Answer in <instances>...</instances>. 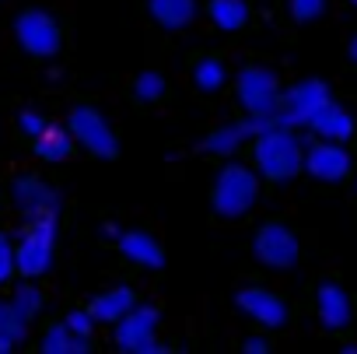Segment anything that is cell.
<instances>
[{
  "instance_id": "f1b7e54d",
  "label": "cell",
  "mask_w": 357,
  "mask_h": 354,
  "mask_svg": "<svg viewBox=\"0 0 357 354\" xmlns=\"http://www.w3.org/2000/svg\"><path fill=\"white\" fill-rule=\"evenodd\" d=\"M74 333H81V337H91V330H95V316H91V309H74V312H67V319H63Z\"/></svg>"
},
{
  "instance_id": "1f68e13d",
  "label": "cell",
  "mask_w": 357,
  "mask_h": 354,
  "mask_svg": "<svg viewBox=\"0 0 357 354\" xmlns=\"http://www.w3.org/2000/svg\"><path fill=\"white\" fill-rule=\"evenodd\" d=\"M4 239H8V235H4V232H0V242H4Z\"/></svg>"
},
{
  "instance_id": "5b68a950",
  "label": "cell",
  "mask_w": 357,
  "mask_h": 354,
  "mask_svg": "<svg viewBox=\"0 0 357 354\" xmlns=\"http://www.w3.org/2000/svg\"><path fill=\"white\" fill-rule=\"evenodd\" d=\"M329 102H333V98H329V88H326L319 78H305V81H298L294 88L284 91L277 123H280V126H291V130L312 126V119H315Z\"/></svg>"
},
{
  "instance_id": "e0dca14e",
  "label": "cell",
  "mask_w": 357,
  "mask_h": 354,
  "mask_svg": "<svg viewBox=\"0 0 357 354\" xmlns=\"http://www.w3.org/2000/svg\"><path fill=\"white\" fill-rule=\"evenodd\" d=\"M315 137H322V140H350V133H354V116L343 109V105H336V102H329L315 119H312V126H308Z\"/></svg>"
},
{
  "instance_id": "ffe728a7",
  "label": "cell",
  "mask_w": 357,
  "mask_h": 354,
  "mask_svg": "<svg viewBox=\"0 0 357 354\" xmlns=\"http://www.w3.org/2000/svg\"><path fill=\"white\" fill-rule=\"evenodd\" d=\"M88 347H91V340L81 337V333H74L67 323H53L39 337V351L43 354H84Z\"/></svg>"
},
{
  "instance_id": "4dcf8cb0",
  "label": "cell",
  "mask_w": 357,
  "mask_h": 354,
  "mask_svg": "<svg viewBox=\"0 0 357 354\" xmlns=\"http://www.w3.org/2000/svg\"><path fill=\"white\" fill-rule=\"evenodd\" d=\"M347 57H350V60H354V64H357V36H354V39H350V46H347Z\"/></svg>"
},
{
  "instance_id": "cb8c5ba5",
  "label": "cell",
  "mask_w": 357,
  "mask_h": 354,
  "mask_svg": "<svg viewBox=\"0 0 357 354\" xmlns=\"http://www.w3.org/2000/svg\"><path fill=\"white\" fill-rule=\"evenodd\" d=\"M193 81H197L200 91H218V88L228 84V71H225V64L218 57H204L193 67Z\"/></svg>"
},
{
  "instance_id": "d4e9b609",
  "label": "cell",
  "mask_w": 357,
  "mask_h": 354,
  "mask_svg": "<svg viewBox=\"0 0 357 354\" xmlns=\"http://www.w3.org/2000/svg\"><path fill=\"white\" fill-rule=\"evenodd\" d=\"M133 95H137L140 102H158V98H165V78H161L158 71H144V74H137V81H133Z\"/></svg>"
},
{
  "instance_id": "8992f818",
  "label": "cell",
  "mask_w": 357,
  "mask_h": 354,
  "mask_svg": "<svg viewBox=\"0 0 357 354\" xmlns=\"http://www.w3.org/2000/svg\"><path fill=\"white\" fill-rule=\"evenodd\" d=\"M158 309L154 305H133L116 323V347L126 354H161L165 344L158 340Z\"/></svg>"
},
{
  "instance_id": "9a60e30c",
  "label": "cell",
  "mask_w": 357,
  "mask_h": 354,
  "mask_svg": "<svg viewBox=\"0 0 357 354\" xmlns=\"http://www.w3.org/2000/svg\"><path fill=\"white\" fill-rule=\"evenodd\" d=\"M116 249L137 263V267H147V270H161L165 267V249L158 246V239L151 232H140V228H126L116 235Z\"/></svg>"
},
{
  "instance_id": "3957f363",
  "label": "cell",
  "mask_w": 357,
  "mask_h": 354,
  "mask_svg": "<svg viewBox=\"0 0 357 354\" xmlns=\"http://www.w3.org/2000/svg\"><path fill=\"white\" fill-rule=\"evenodd\" d=\"M235 98H238L245 116L277 119L284 91H280V81H277V74L270 67H245L235 78Z\"/></svg>"
},
{
  "instance_id": "30bf717a",
  "label": "cell",
  "mask_w": 357,
  "mask_h": 354,
  "mask_svg": "<svg viewBox=\"0 0 357 354\" xmlns=\"http://www.w3.org/2000/svg\"><path fill=\"white\" fill-rule=\"evenodd\" d=\"M11 200H15V207L25 221L60 218V193L50 183H43L39 175H18L15 186H11Z\"/></svg>"
},
{
  "instance_id": "603a6c76",
  "label": "cell",
  "mask_w": 357,
  "mask_h": 354,
  "mask_svg": "<svg viewBox=\"0 0 357 354\" xmlns=\"http://www.w3.org/2000/svg\"><path fill=\"white\" fill-rule=\"evenodd\" d=\"M11 305L32 323V319H39V312L46 309V295H43V288L36 284V277H25V281H18L15 288H11Z\"/></svg>"
},
{
  "instance_id": "d6986e66",
  "label": "cell",
  "mask_w": 357,
  "mask_h": 354,
  "mask_svg": "<svg viewBox=\"0 0 357 354\" xmlns=\"http://www.w3.org/2000/svg\"><path fill=\"white\" fill-rule=\"evenodd\" d=\"M147 11L161 29H186L197 18V0H147Z\"/></svg>"
},
{
  "instance_id": "4fadbf2b",
  "label": "cell",
  "mask_w": 357,
  "mask_h": 354,
  "mask_svg": "<svg viewBox=\"0 0 357 354\" xmlns=\"http://www.w3.org/2000/svg\"><path fill=\"white\" fill-rule=\"evenodd\" d=\"M235 305H238L252 323H259V326H266V330H280V326L287 323V305H284V298H277V295L266 291V288H242V291L235 295Z\"/></svg>"
},
{
  "instance_id": "2e32d148",
  "label": "cell",
  "mask_w": 357,
  "mask_h": 354,
  "mask_svg": "<svg viewBox=\"0 0 357 354\" xmlns=\"http://www.w3.org/2000/svg\"><path fill=\"white\" fill-rule=\"evenodd\" d=\"M137 305V295L130 291V288H109V291H102V295H95L91 302H88V309H91V316L98 319V323H119L130 309Z\"/></svg>"
},
{
  "instance_id": "484cf974",
  "label": "cell",
  "mask_w": 357,
  "mask_h": 354,
  "mask_svg": "<svg viewBox=\"0 0 357 354\" xmlns=\"http://www.w3.org/2000/svg\"><path fill=\"white\" fill-rule=\"evenodd\" d=\"M287 8H291V18L305 25V22L322 18V11H326V0H287Z\"/></svg>"
},
{
  "instance_id": "9c48e42d",
  "label": "cell",
  "mask_w": 357,
  "mask_h": 354,
  "mask_svg": "<svg viewBox=\"0 0 357 354\" xmlns=\"http://www.w3.org/2000/svg\"><path fill=\"white\" fill-rule=\"evenodd\" d=\"M252 253H256V260H259L263 267H270V270H291V267L298 263V256H301V246H298V235H294L287 225L266 221V225H259L256 235H252Z\"/></svg>"
},
{
  "instance_id": "52a82bcc",
  "label": "cell",
  "mask_w": 357,
  "mask_h": 354,
  "mask_svg": "<svg viewBox=\"0 0 357 354\" xmlns=\"http://www.w3.org/2000/svg\"><path fill=\"white\" fill-rule=\"evenodd\" d=\"M15 39L18 46L29 53V57H39V60H50L60 53V22L50 15V11H39V8H29L18 15L15 22Z\"/></svg>"
},
{
  "instance_id": "6da1fadb",
  "label": "cell",
  "mask_w": 357,
  "mask_h": 354,
  "mask_svg": "<svg viewBox=\"0 0 357 354\" xmlns=\"http://www.w3.org/2000/svg\"><path fill=\"white\" fill-rule=\"evenodd\" d=\"M252 168L270 183H287L305 172V144L291 126L273 123L252 137Z\"/></svg>"
},
{
  "instance_id": "7c38bea8",
  "label": "cell",
  "mask_w": 357,
  "mask_h": 354,
  "mask_svg": "<svg viewBox=\"0 0 357 354\" xmlns=\"http://www.w3.org/2000/svg\"><path fill=\"white\" fill-rule=\"evenodd\" d=\"M273 123H277V119H266V116H245L242 123L218 126V130H211V133L204 137L200 151H204V154H235L249 137L263 133V130H266V126H273Z\"/></svg>"
},
{
  "instance_id": "83f0119b",
  "label": "cell",
  "mask_w": 357,
  "mask_h": 354,
  "mask_svg": "<svg viewBox=\"0 0 357 354\" xmlns=\"http://www.w3.org/2000/svg\"><path fill=\"white\" fill-rule=\"evenodd\" d=\"M46 126H50V119H46L43 112H36V109H22V112H18V130H22L25 137H39Z\"/></svg>"
},
{
  "instance_id": "ac0fdd59",
  "label": "cell",
  "mask_w": 357,
  "mask_h": 354,
  "mask_svg": "<svg viewBox=\"0 0 357 354\" xmlns=\"http://www.w3.org/2000/svg\"><path fill=\"white\" fill-rule=\"evenodd\" d=\"M74 133H70V126H56V123H50L39 137H32V147H36V154L43 158V161H67L70 158V151H74Z\"/></svg>"
},
{
  "instance_id": "5bb4252c",
  "label": "cell",
  "mask_w": 357,
  "mask_h": 354,
  "mask_svg": "<svg viewBox=\"0 0 357 354\" xmlns=\"http://www.w3.org/2000/svg\"><path fill=\"white\" fill-rule=\"evenodd\" d=\"M315 312H319V323L329 333H340V330H347L354 323V302L333 281H322L319 284V291H315Z\"/></svg>"
},
{
  "instance_id": "4316f807",
  "label": "cell",
  "mask_w": 357,
  "mask_h": 354,
  "mask_svg": "<svg viewBox=\"0 0 357 354\" xmlns=\"http://www.w3.org/2000/svg\"><path fill=\"white\" fill-rule=\"evenodd\" d=\"M15 274H18V256H15L11 239H4V242H0V288L11 284V277H15Z\"/></svg>"
},
{
  "instance_id": "d6a6232c",
  "label": "cell",
  "mask_w": 357,
  "mask_h": 354,
  "mask_svg": "<svg viewBox=\"0 0 357 354\" xmlns=\"http://www.w3.org/2000/svg\"><path fill=\"white\" fill-rule=\"evenodd\" d=\"M350 4H354V8H357V0H350Z\"/></svg>"
},
{
  "instance_id": "277c9868",
  "label": "cell",
  "mask_w": 357,
  "mask_h": 354,
  "mask_svg": "<svg viewBox=\"0 0 357 354\" xmlns=\"http://www.w3.org/2000/svg\"><path fill=\"white\" fill-rule=\"evenodd\" d=\"M53 253H56V218L25 221V228L15 242L18 274L22 277H43L53 267Z\"/></svg>"
},
{
  "instance_id": "f546056e",
  "label": "cell",
  "mask_w": 357,
  "mask_h": 354,
  "mask_svg": "<svg viewBox=\"0 0 357 354\" xmlns=\"http://www.w3.org/2000/svg\"><path fill=\"white\" fill-rule=\"evenodd\" d=\"M266 351H270L266 340H259V337L256 340H245V354H266Z\"/></svg>"
},
{
  "instance_id": "ba28073f",
  "label": "cell",
  "mask_w": 357,
  "mask_h": 354,
  "mask_svg": "<svg viewBox=\"0 0 357 354\" xmlns=\"http://www.w3.org/2000/svg\"><path fill=\"white\" fill-rule=\"evenodd\" d=\"M67 126L74 133V140L95 154V158H116L119 154V140H116V130L109 126V119L95 109V105H74L70 116H67Z\"/></svg>"
},
{
  "instance_id": "44dd1931",
  "label": "cell",
  "mask_w": 357,
  "mask_h": 354,
  "mask_svg": "<svg viewBox=\"0 0 357 354\" xmlns=\"http://www.w3.org/2000/svg\"><path fill=\"white\" fill-rule=\"evenodd\" d=\"M25 337H29V319L11 305V298H0V354L18 351Z\"/></svg>"
},
{
  "instance_id": "8fae6325",
  "label": "cell",
  "mask_w": 357,
  "mask_h": 354,
  "mask_svg": "<svg viewBox=\"0 0 357 354\" xmlns=\"http://www.w3.org/2000/svg\"><path fill=\"white\" fill-rule=\"evenodd\" d=\"M350 168H354L350 151L340 140H322L319 137L315 144L305 147V172L319 183H340V179L350 175Z\"/></svg>"
},
{
  "instance_id": "7a4b0ae2",
  "label": "cell",
  "mask_w": 357,
  "mask_h": 354,
  "mask_svg": "<svg viewBox=\"0 0 357 354\" xmlns=\"http://www.w3.org/2000/svg\"><path fill=\"white\" fill-rule=\"evenodd\" d=\"M259 179L263 175L242 161H228L221 165V172L214 175V190H211V207L221 218H242L252 211L256 197H259Z\"/></svg>"
},
{
  "instance_id": "7402d4cb",
  "label": "cell",
  "mask_w": 357,
  "mask_h": 354,
  "mask_svg": "<svg viewBox=\"0 0 357 354\" xmlns=\"http://www.w3.org/2000/svg\"><path fill=\"white\" fill-rule=\"evenodd\" d=\"M207 15H211V22L221 32H238L249 22V4H245V0H211Z\"/></svg>"
}]
</instances>
